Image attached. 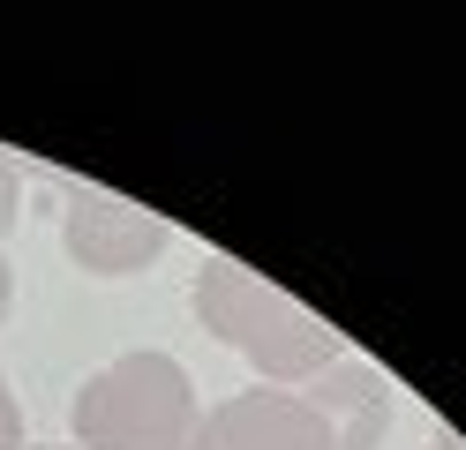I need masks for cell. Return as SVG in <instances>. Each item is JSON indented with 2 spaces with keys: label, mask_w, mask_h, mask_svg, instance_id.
Instances as JSON below:
<instances>
[{
  "label": "cell",
  "mask_w": 466,
  "mask_h": 450,
  "mask_svg": "<svg viewBox=\"0 0 466 450\" xmlns=\"http://www.w3.org/2000/svg\"><path fill=\"white\" fill-rule=\"evenodd\" d=\"M196 323L211 330L226 353H241L271 390L316 383L331 360H346V338H339L324 315L301 308L286 285L256 278V270L233 263V255H211V263L196 270Z\"/></svg>",
  "instance_id": "obj_1"
},
{
  "label": "cell",
  "mask_w": 466,
  "mask_h": 450,
  "mask_svg": "<svg viewBox=\"0 0 466 450\" xmlns=\"http://www.w3.org/2000/svg\"><path fill=\"white\" fill-rule=\"evenodd\" d=\"M68 428H76V450H188L196 383L173 353L136 345L121 360H106L98 375H83Z\"/></svg>",
  "instance_id": "obj_2"
},
{
  "label": "cell",
  "mask_w": 466,
  "mask_h": 450,
  "mask_svg": "<svg viewBox=\"0 0 466 450\" xmlns=\"http://www.w3.org/2000/svg\"><path fill=\"white\" fill-rule=\"evenodd\" d=\"M61 248H68L76 270H91V278H136V270H151L173 248V225L158 218V210L113 195V188H68Z\"/></svg>",
  "instance_id": "obj_3"
},
{
  "label": "cell",
  "mask_w": 466,
  "mask_h": 450,
  "mask_svg": "<svg viewBox=\"0 0 466 450\" xmlns=\"http://www.w3.org/2000/svg\"><path fill=\"white\" fill-rule=\"evenodd\" d=\"M188 450H331V435L301 390H233L211 413H196Z\"/></svg>",
  "instance_id": "obj_4"
},
{
  "label": "cell",
  "mask_w": 466,
  "mask_h": 450,
  "mask_svg": "<svg viewBox=\"0 0 466 450\" xmlns=\"http://www.w3.org/2000/svg\"><path fill=\"white\" fill-rule=\"evenodd\" d=\"M301 398H309L316 420H324L331 450H376L384 428H391V405H399V398H391V375L376 368V360H354V353L331 360Z\"/></svg>",
  "instance_id": "obj_5"
},
{
  "label": "cell",
  "mask_w": 466,
  "mask_h": 450,
  "mask_svg": "<svg viewBox=\"0 0 466 450\" xmlns=\"http://www.w3.org/2000/svg\"><path fill=\"white\" fill-rule=\"evenodd\" d=\"M15 225H23V165L0 150V240H8Z\"/></svg>",
  "instance_id": "obj_6"
},
{
  "label": "cell",
  "mask_w": 466,
  "mask_h": 450,
  "mask_svg": "<svg viewBox=\"0 0 466 450\" xmlns=\"http://www.w3.org/2000/svg\"><path fill=\"white\" fill-rule=\"evenodd\" d=\"M0 450H23V405H15L8 375H0Z\"/></svg>",
  "instance_id": "obj_7"
},
{
  "label": "cell",
  "mask_w": 466,
  "mask_h": 450,
  "mask_svg": "<svg viewBox=\"0 0 466 450\" xmlns=\"http://www.w3.org/2000/svg\"><path fill=\"white\" fill-rule=\"evenodd\" d=\"M8 308H15V270H8V255H0V323H8Z\"/></svg>",
  "instance_id": "obj_8"
},
{
  "label": "cell",
  "mask_w": 466,
  "mask_h": 450,
  "mask_svg": "<svg viewBox=\"0 0 466 450\" xmlns=\"http://www.w3.org/2000/svg\"><path fill=\"white\" fill-rule=\"evenodd\" d=\"M429 450H466V443H459V435H436V443H429Z\"/></svg>",
  "instance_id": "obj_9"
},
{
  "label": "cell",
  "mask_w": 466,
  "mask_h": 450,
  "mask_svg": "<svg viewBox=\"0 0 466 450\" xmlns=\"http://www.w3.org/2000/svg\"><path fill=\"white\" fill-rule=\"evenodd\" d=\"M23 450H76V443H23Z\"/></svg>",
  "instance_id": "obj_10"
}]
</instances>
